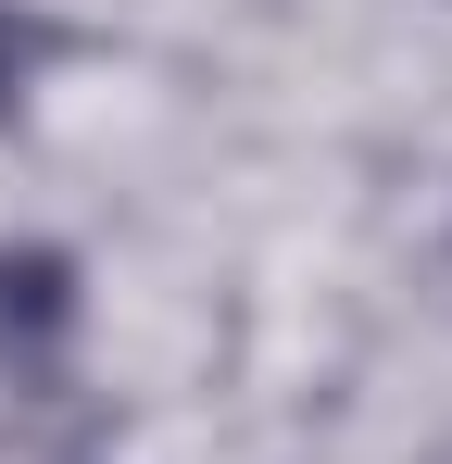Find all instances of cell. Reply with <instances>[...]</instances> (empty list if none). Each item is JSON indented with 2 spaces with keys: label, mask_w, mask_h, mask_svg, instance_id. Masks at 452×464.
Here are the masks:
<instances>
[{
  "label": "cell",
  "mask_w": 452,
  "mask_h": 464,
  "mask_svg": "<svg viewBox=\"0 0 452 464\" xmlns=\"http://www.w3.org/2000/svg\"><path fill=\"white\" fill-rule=\"evenodd\" d=\"M64 302H75V276L51 251H0V339H51Z\"/></svg>",
  "instance_id": "1"
}]
</instances>
